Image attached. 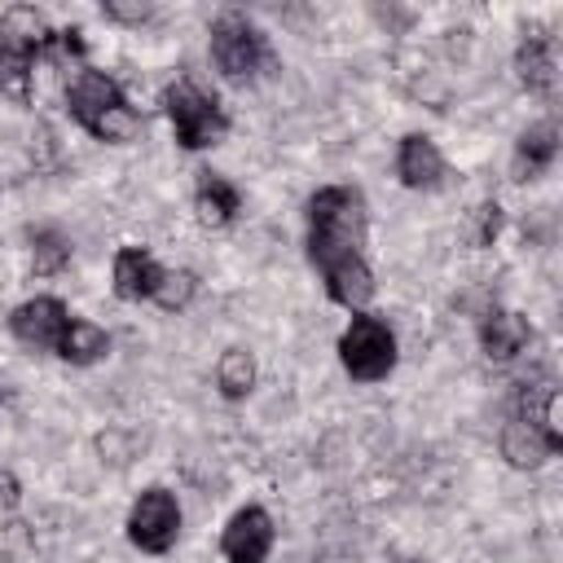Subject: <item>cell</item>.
<instances>
[{
  "label": "cell",
  "mask_w": 563,
  "mask_h": 563,
  "mask_svg": "<svg viewBox=\"0 0 563 563\" xmlns=\"http://www.w3.org/2000/svg\"><path fill=\"white\" fill-rule=\"evenodd\" d=\"M365 246V202L347 185L317 189L308 202V255L325 277V290L343 308H365L374 299V273L361 255Z\"/></svg>",
  "instance_id": "6da1fadb"
},
{
  "label": "cell",
  "mask_w": 563,
  "mask_h": 563,
  "mask_svg": "<svg viewBox=\"0 0 563 563\" xmlns=\"http://www.w3.org/2000/svg\"><path fill=\"white\" fill-rule=\"evenodd\" d=\"M66 101H70V114L97 141H132L136 128H141V119L128 106L123 88L110 75H101V70H79L75 84H70V92H66Z\"/></svg>",
  "instance_id": "7a4b0ae2"
},
{
  "label": "cell",
  "mask_w": 563,
  "mask_h": 563,
  "mask_svg": "<svg viewBox=\"0 0 563 563\" xmlns=\"http://www.w3.org/2000/svg\"><path fill=\"white\" fill-rule=\"evenodd\" d=\"M163 106H167V119L176 128V141L185 150H207L216 145L224 132H229V119L224 110L216 106V97H207L202 88H194L189 79H176L167 92H163Z\"/></svg>",
  "instance_id": "3957f363"
},
{
  "label": "cell",
  "mask_w": 563,
  "mask_h": 563,
  "mask_svg": "<svg viewBox=\"0 0 563 563\" xmlns=\"http://www.w3.org/2000/svg\"><path fill=\"white\" fill-rule=\"evenodd\" d=\"M339 356H343V369H347L352 378L378 383V378H387L391 365H396V334H391V325H387L383 317L361 312V317H352V325L343 330Z\"/></svg>",
  "instance_id": "277c9868"
},
{
  "label": "cell",
  "mask_w": 563,
  "mask_h": 563,
  "mask_svg": "<svg viewBox=\"0 0 563 563\" xmlns=\"http://www.w3.org/2000/svg\"><path fill=\"white\" fill-rule=\"evenodd\" d=\"M211 57L229 79H251L268 62V44L242 13H220L211 22Z\"/></svg>",
  "instance_id": "5b68a950"
},
{
  "label": "cell",
  "mask_w": 563,
  "mask_h": 563,
  "mask_svg": "<svg viewBox=\"0 0 563 563\" xmlns=\"http://www.w3.org/2000/svg\"><path fill=\"white\" fill-rule=\"evenodd\" d=\"M48 44H53V31L35 9H9L0 22V75L9 70L13 79H22Z\"/></svg>",
  "instance_id": "8992f818"
},
{
  "label": "cell",
  "mask_w": 563,
  "mask_h": 563,
  "mask_svg": "<svg viewBox=\"0 0 563 563\" xmlns=\"http://www.w3.org/2000/svg\"><path fill=\"white\" fill-rule=\"evenodd\" d=\"M176 532H180V506H176V497L163 493V488H145V493L136 497L132 515H128V537H132V545H141V550H150V554H163V550L176 541Z\"/></svg>",
  "instance_id": "52a82bcc"
},
{
  "label": "cell",
  "mask_w": 563,
  "mask_h": 563,
  "mask_svg": "<svg viewBox=\"0 0 563 563\" xmlns=\"http://www.w3.org/2000/svg\"><path fill=\"white\" fill-rule=\"evenodd\" d=\"M66 325H70V312H66V303L53 299V295H35V299L18 303L13 317H9V330H13L26 347H53V352H57Z\"/></svg>",
  "instance_id": "ba28073f"
},
{
  "label": "cell",
  "mask_w": 563,
  "mask_h": 563,
  "mask_svg": "<svg viewBox=\"0 0 563 563\" xmlns=\"http://www.w3.org/2000/svg\"><path fill=\"white\" fill-rule=\"evenodd\" d=\"M268 545H273V519H268L260 506L238 510V515L229 519L224 537H220V550H224L229 563H264Z\"/></svg>",
  "instance_id": "9c48e42d"
},
{
  "label": "cell",
  "mask_w": 563,
  "mask_h": 563,
  "mask_svg": "<svg viewBox=\"0 0 563 563\" xmlns=\"http://www.w3.org/2000/svg\"><path fill=\"white\" fill-rule=\"evenodd\" d=\"M158 286H163V268L154 264L150 251L123 246L114 255V290H119V299H154Z\"/></svg>",
  "instance_id": "30bf717a"
},
{
  "label": "cell",
  "mask_w": 563,
  "mask_h": 563,
  "mask_svg": "<svg viewBox=\"0 0 563 563\" xmlns=\"http://www.w3.org/2000/svg\"><path fill=\"white\" fill-rule=\"evenodd\" d=\"M396 172L409 189H435L440 176H444V158L440 150L427 141V136H405L400 141V158H396Z\"/></svg>",
  "instance_id": "8fae6325"
},
{
  "label": "cell",
  "mask_w": 563,
  "mask_h": 563,
  "mask_svg": "<svg viewBox=\"0 0 563 563\" xmlns=\"http://www.w3.org/2000/svg\"><path fill=\"white\" fill-rule=\"evenodd\" d=\"M515 66H519V79H523L532 92H554V70H559V62H554V40H550V35H528V40L519 44Z\"/></svg>",
  "instance_id": "7c38bea8"
},
{
  "label": "cell",
  "mask_w": 563,
  "mask_h": 563,
  "mask_svg": "<svg viewBox=\"0 0 563 563\" xmlns=\"http://www.w3.org/2000/svg\"><path fill=\"white\" fill-rule=\"evenodd\" d=\"M479 334H484V352L493 361H510L532 339V330H528V321L519 312H488V321H484Z\"/></svg>",
  "instance_id": "4fadbf2b"
},
{
  "label": "cell",
  "mask_w": 563,
  "mask_h": 563,
  "mask_svg": "<svg viewBox=\"0 0 563 563\" xmlns=\"http://www.w3.org/2000/svg\"><path fill=\"white\" fill-rule=\"evenodd\" d=\"M106 352H110V334L101 325H92V321H75L70 317V325H66V334L57 343V356L70 361V365H92Z\"/></svg>",
  "instance_id": "5bb4252c"
},
{
  "label": "cell",
  "mask_w": 563,
  "mask_h": 563,
  "mask_svg": "<svg viewBox=\"0 0 563 563\" xmlns=\"http://www.w3.org/2000/svg\"><path fill=\"white\" fill-rule=\"evenodd\" d=\"M194 202H198V216H202L207 224H229V220L238 216V189H233L224 176H216V172H202V176H198Z\"/></svg>",
  "instance_id": "9a60e30c"
},
{
  "label": "cell",
  "mask_w": 563,
  "mask_h": 563,
  "mask_svg": "<svg viewBox=\"0 0 563 563\" xmlns=\"http://www.w3.org/2000/svg\"><path fill=\"white\" fill-rule=\"evenodd\" d=\"M554 136H559L554 123H537V128H528V132L519 136V167H523L528 176H537V172H545V167L554 163V150H559Z\"/></svg>",
  "instance_id": "2e32d148"
},
{
  "label": "cell",
  "mask_w": 563,
  "mask_h": 563,
  "mask_svg": "<svg viewBox=\"0 0 563 563\" xmlns=\"http://www.w3.org/2000/svg\"><path fill=\"white\" fill-rule=\"evenodd\" d=\"M216 383H220V391H224L229 400L246 396L251 383H255V365H251V356H246L242 347H229V352L220 356V365H216Z\"/></svg>",
  "instance_id": "e0dca14e"
},
{
  "label": "cell",
  "mask_w": 563,
  "mask_h": 563,
  "mask_svg": "<svg viewBox=\"0 0 563 563\" xmlns=\"http://www.w3.org/2000/svg\"><path fill=\"white\" fill-rule=\"evenodd\" d=\"M31 260H35V273H57V268H66V260H70V242L57 233V229H35L31 233Z\"/></svg>",
  "instance_id": "ac0fdd59"
},
{
  "label": "cell",
  "mask_w": 563,
  "mask_h": 563,
  "mask_svg": "<svg viewBox=\"0 0 563 563\" xmlns=\"http://www.w3.org/2000/svg\"><path fill=\"white\" fill-rule=\"evenodd\" d=\"M189 295H194V277H189V273H163V286H158L154 299H158L163 308H180Z\"/></svg>",
  "instance_id": "d6986e66"
},
{
  "label": "cell",
  "mask_w": 563,
  "mask_h": 563,
  "mask_svg": "<svg viewBox=\"0 0 563 563\" xmlns=\"http://www.w3.org/2000/svg\"><path fill=\"white\" fill-rule=\"evenodd\" d=\"M106 13H110V18H145L150 9H145V4H141V9H136V4H106Z\"/></svg>",
  "instance_id": "ffe728a7"
}]
</instances>
